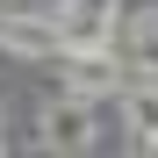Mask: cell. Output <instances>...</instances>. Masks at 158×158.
<instances>
[{"label": "cell", "mask_w": 158, "mask_h": 158, "mask_svg": "<svg viewBox=\"0 0 158 158\" xmlns=\"http://www.w3.org/2000/svg\"><path fill=\"white\" fill-rule=\"evenodd\" d=\"M43 144H50V151H86V144H94V108H86V94L43 108Z\"/></svg>", "instance_id": "1"}, {"label": "cell", "mask_w": 158, "mask_h": 158, "mask_svg": "<svg viewBox=\"0 0 158 158\" xmlns=\"http://www.w3.org/2000/svg\"><path fill=\"white\" fill-rule=\"evenodd\" d=\"M65 58H72V94H108L122 79V65L108 58V50H65Z\"/></svg>", "instance_id": "2"}, {"label": "cell", "mask_w": 158, "mask_h": 158, "mask_svg": "<svg viewBox=\"0 0 158 158\" xmlns=\"http://www.w3.org/2000/svg\"><path fill=\"white\" fill-rule=\"evenodd\" d=\"M129 72L158 79V22H137V29H129Z\"/></svg>", "instance_id": "3"}]
</instances>
